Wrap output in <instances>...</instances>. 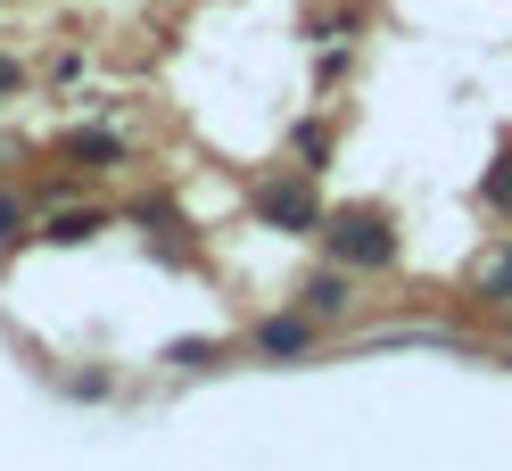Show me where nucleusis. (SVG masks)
<instances>
[{
  "instance_id": "1a4fd4ad",
  "label": "nucleus",
  "mask_w": 512,
  "mask_h": 471,
  "mask_svg": "<svg viewBox=\"0 0 512 471\" xmlns=\"http://www.w3.org/2000/svg\"><path fill=\"white\" fill-rule=\"evenodd\" d=\"M25 224H34L25 199H0V248H25Z\"/></svg>"
},
{
  "instance_id": "9b49d317",
  "label": "nucleus",
  "mask_w": 512,
  "mask_h": 471,
  "mask_svg": "<svg viewBox=\"0 0 512 471\" xmlns=\"http://www.w3.org/2000/svg\"><path fill=\"white\" fill-rule=\"evenodd\" d=\"M166 356H174V364H190V372H207V364H215L207 339H182V348H166Z\"/></svg>"
},
{
  "instance_id": "0eeeda50",
  "label": "nucleus",
  "mask_w": 512,
  "mask_h": 471,
  "mask_svg": "<svg viewBox=\"0 0 512 471\" xmlns=\"http://www.w3.org/2000/svg\"><path fill=\"white\" fill-rule=\"evenodd\" d=\"M479 199H488L496 215H512V149H504L496 166H488V182H479Z\"/></svg>"
},
{
  "instance_id": "9d476101",
  "label": "nucleus",
  "mask_w": 512,
  "mask_h": 471,
  "mask_svg": "<svg viewBox=\"0 0 512 471\" xmlns=\"http://www.w3.org/2000/svg\"><path fill=\"white\" fill-rule=\"evenodd\" d=\"M298 157H314V166L331 157V133H323V124H298Z\"/></svg>"
},
{
  "instance_id": "39448f33",
  "label": "nucleus",
  "mask_w": 512,
  "mask_h": 471,
  "mask_svg": "<svg viewBox=\"0 0 512 471\" xmlns=\"http://www.w3.org/2000/svg\"><path fill=\"white\" fill-rule=\"evenodd\" d=\"M108 232V215L100 207H67V215H58V224L42 232V240H58V248H83V240H100Z\"/></svg>"
},
{
  "instance_id": "f257e3e1",
  "label": "nucleus",
  "mask_w": 512,
  "mask_h": 471,
  "mask_svg": "<svg viewBox=\"0 0 512 471\" xmlns=\"http://www.w3.org/2000/svg\"><path fill=\"white\" fill-rule=\"evenodd\" d=\"M323 240H331L339 265H364V273L397 265V232H389V215H380V207H339V215H323Z\"/></svg>"
},
{
  "instance_id": "f8f14e48",
  "label": "nucleus",
  "mask_w": 512,
  "mask_h": 471,
  "mask_svg": "<svg viewBox=\"0 0 512 471\" xmlns=\"http://www.w3.org/2000/svg\"><path fill=\"white\" fill-rule=\"evenodd\" d=\"M9 91H25V67H17V58H0V100H9Z\"/></svg>"
},
{
  "instance_id": "f03ea898",
  "label": "nucleus",
  "mask_w": 512,
  "mask_h": 471,
  "mask_svg": "<svg viewBox=\"0 0 512 471\" xmlns=\"http://www.w3.org/2000/svg\"><path fill=\"white\" fill-rule=\"evenodd\" d=\"M256 215H265L273 232H323V199H314V182L306 174H281L256 191Z\"/></svg>"
},
{
  "instance_id": "7ed1b4c3",
  "label": "nucleus",
  "mask_w": 512,
  "mask_h": 471,
  "mask_svg": "<svg viewBox=\"0 0 512 471\" xmlns=\"http://www.w3.org/2000/svg\"><path fill=\"white\" fill-rule=\"evenodd\" d=\"M256 348H265L273 364H290V356H306V348H314V314H273V323L256 331Z\"/></svg>"
},
{
  "instance_id": "6e6552de",
  "label": "nucleus",
  "mask_w": 512,
  "mask_h": 471,
  "mask_svg": "<svg viewBox=\"0 0 512 471\" xmlns=\"http://www.w3.org/2000/svg\"><path fill=\"white\" fill-rule=\"evenodd\" d=\"M479 290H488V298H512V248H496V257L479 265Z\"/></svg>"
},
{
  "instance_id": "423d86ee",
  "label": "nucleus",
  "mask_w": 512,
  "mask_h": 471,
  "mask_svg": "<svg viewBox=\"0 0 512 471\" xmlns=\"http://www.w3.org/2000/svg\"><path fill=\"white\" fill-rule=\"evenodd\" d=\"M298 298H306V314H347V281H339V273H314Z\"/></svg>"
},
{
  "instance_id": "20e7f679",
  "label": "nucleus",
  "mask_w": 512,
  "mask_h": 471,
  "mask_svg": "<svg viewBox=\"0 0 512 471\" xmlns=\"http://www.w3.org/2000/svg\"><path fill=\"white\" fill-rule=\"evenodd\" d=\"M58 149H67V157H75L83 174H100V166H116V157H124V141L108 133V124H83V133H67Z\"/></svg>"
}]
</instances>
